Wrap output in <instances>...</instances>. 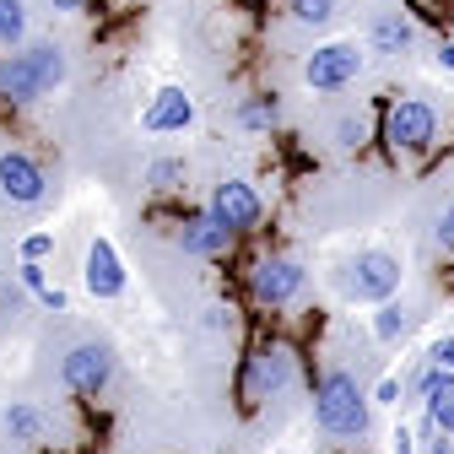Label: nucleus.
I'll return each instance as SVG.
<instances>
[{
  "instance_id": "nucleus-4",
  "label": "nucleus",
  "mask_w": 454,
  "mask_h": 454,
  "mask_svg": "<svg viewBox=\"0 0 454 454\" xmlns=\"http://www.w3.org/2000/svg\"><path fill=\"white\" fill-rule=\"evenodd\" d=\"M363 66H368V49L357 38H330V43H319L303 60V82L314 92H347L363 76Z\"/></svg>"
},
{
  "instance_id": "nucleus-25",
  "label": "nucleus",
  "mask_w": 454,
  "mask_h": 454,
  "mask_svg": "<svg viewBox=\"0 0 454 454\" xmlns=\"http://www.w3.org/2000/svg\"><path fill=\"white\" fill-rule=\"evenodd\" d=\"M17 281H22L27 293H43V287H49V265H38V260H22V265H17Z\"/></svg>"
},
{
  "instance_id": "nucleus-28",
  "label": "nucleus",
  "mask_w": 454,
  "mask_h": 454,
  "mask_svg": "<svg viewBox=\"0 0 454 454\" xmlns=\"http://www.w3.org/2000/svg\"><path fill=\"white\" fill-rule=\"evenodd\" d=\"M427 357H433V363H438L443 373H454V335H438V340H433V352H427Z\"/></svg>"
},
{
  "instance_id": "nucleus-5",
  "label": "nucleus",
  "mask_w": 454,
  "mask_h": 454,
  "mask_svg": "<svg viewBox=\"0 0 454 454\" xmlns=\"http://www.w3.org/2000/svg\"><path fill=\"white\" fill-rule=\"evenodd\" d=\"M293 379H298V357H293L287 340H260V347L244 357V401L249 406L276 401Z\"/></svg>"
},
{
  "instance_id": "nucleus-8",
  "label": "nucleus",
  "mask_w": 454,
  "mask_h": 454,
  "mask_svg": "<svg viewBox=\"0 0 454 454\" xmlns=\"http://www.w3.org/2000/svg\"><path fill=\"white\" fill-rule=\"evenodd\" d=\"M0 200L6 206H43L49 200V174L33 152H22V146L0 152Z\"/></svg>"
},
{
  "instance_id": "nucleus-32",
  "label": "nucleus",
  "mask_w": 454,
  "mask_h": 454,
  "mask_svg": "<svg viewBox=\"0 0 454 454\" xmlns=\"http://www.w3.org/2000/svg\"><path fill=\"white\" fill-rule=\"evenodd\" d=\"M49 6H54V12H87L92 0H49Z\"/></svg>"
},
{
  "instance_id": "nucleus-20",
  "label": "nucleus",
  "mask_w": 454,
  "mask_h": 454,
  "mask_svg": "<svg viewBox=\"0 0 454 454\" xmlns=\"http://www.w3.org/2000/svg\"><path fill=\"white\" fill-rule=\"evenodd\" d=\"M422 411H427V417H422V433H427V438H433V433H438V438H454V384H449L443 395H433Z\"/></svg>"
},
{
  "instance_id": "nucleus-9",
  "label": "nucleus",
  "mask_w": 454,
  "mask_h": 454,
  "mask_svg": "<svg viewBox=\"0 0 454 454\" xmlns=\"http://www.w3.org/2000/svg\"><path fill=\"white\" fill-rule=\"evenodd\" d=\"M303 281H309V270H303L298 260H287V254H265V260L249 270V293H254L260 309H287V303L303 293Z\"/></svg>"
},
{
  "instance_id": "nucleus-14",
  "label": "nucleus",
  "mask_w": 454,
  "mask_h": 454,
  "mask_svg": "<svg viewBox=\"0 0 454 454\" xmlns=\"http://www.w3.org/2000/svg\"><path fill=\"white\" fill-rule=\"evenodd\" d=\"M411 38H417V22H411L406 12H384V17L373 22V33H368L373 54H401V49H411Z\"/></svg>"
},
{
  "instance_id": "nucleus-12",
  "label": "nucleus",
  "mask_w": 454,
  "mask_h": 454,
  "mask_svg": "<svg viewBox=\"0 0 454 454\" xmlns=\"http://www.w3.org/2000/svg\"><path fill=\"white\" fill-rule=\"evenodd\" d=\"M206 211H211L222 227H233V233H249V227L265 222V200H260V190H254L249 179H222V184L211 190Z\"/></svg>"
},
{
  "instance_id": "nucleus-18",
  "label": "nucleus",
  "mask_w": 454,
  "mask_h": 454,
  "mask_svg": "<svg viewBox=\"0 0 454 454\" xmlns=\"http://www.w3.org/2000/svg\"><path fill=\"white\" fill-rule=\"evenodd\" d=\"M27 43V0H0V49Z\"/></svg>"
},
{
  "instance_id": "nucleus-26",
  "label": "nucleus",
  "mask_w": 454,
  "mask_h": 454,
  "mask_svg": "<svg viewBox=\"0 0 454 454\" xmlns=\"http://www.w3.org/2000/svg\"><path fill=\"white\" fill-rule=\"evenodd\" d=\"M363 136H368V130H363V120H340V125H335V146H340V152H357V146H363Z\"/></svg>"
},
{
  "instance_id": "nucleus-13",
  "label": "nucleus",
  "mask_w": 454,
  "mask_h": 454,
  "mask_svg": "<svg viewBox=\"0 0 454 454\" xmlns=\"http://www.w3.org/2000/svg\"><path fill=\"white\" fill-rule=\"evenodd\" d=\"M233 244H239V233H233V227H222L211 211H195V216L179 222V249L195 254V260H227Z\"/></svg>"
},
{
  "instance_id": "nucleus-30",
  "label": "nucleus",
  "mask_w": 454,
  "mask_h": 454,
  "mask_svg": "<svg viewBox=\"0 0 454 454\" xmlns=\"http://www.w3.org/2000/svg\"><path fill=\"white\" fill-rule=\"evenodd\" d=\"M389 449H395V454H417V438H411L406 427H395V438H389Z\"/></svg>"
},
{
  "instance_id": "nucleus-19",
  "label": "nucleus",
  "mask_w": 454,
  "mask_h": 454,
  "mask_svg": "<svg viewBox=\"0 0 454 454\" xmlns=\"http://www.w3.org/2000/svg\"><path fill=\"white\" fill-rule=\"evenodd\" d=\"M406 330H411V314H406V303H379L373 309V335L379 340H389V347H395V340H406Z\"/></svg>"
},
{
  "instance_id": "nucleus-10",
  "label": "nucleus",
  "mask_w": 454,
  "mask_h": 454,
  "mask_svg": "<svg viewBox=\"0 0 454 454\" xmlns=\"http://www.w3.org/2000/svg\"><path fill=\"white\" fill-rule=\"evenodd\" d=\"M82 287L98 298V303H114V298H125L130 287V270H125V254L114 249V239H92L87 244V260H82Z\"/></svg>"
},
{
  "instance_id": "nucleus-2",
  "label": "nucleus",
  "mask_w": 454,
  "mask_h": 454,
  "mask_svg": "<svg viewBox=\"0 0 454 454\" xmlns=\"http://www.w3.org/2000/svg\"><path fill=\"white\" fill-rule=\"evenodd\" d=\"M368 411H373V401L363 395V384L347 368L319 373V384H314V427L319 433H330V438H363L368 433Z\"/></svg>"
},
{
  "instance_id": "nucleus-31",
  "label": "nucleus",
  "mask_w": 454,
  "mask_h": 454,
  "mask_svg": "<svg viewBox=\"0 0 454 454\" xmlns=\"http://www.w3.org/2000/svg\"><path fill=\"white\" fill-rule=\"evenodd\" d=\"M438 66L454 76V38H443V43H438Z\"/></svg>"
},
{
  "instance_id": "nucleus-23",
  "label": "nucleus",
  "mask_w": 454,
  "mask_h": 454,
  "mask_svg": "<svg viewBox=\"0 0 454 454\" xmlns=\"http://www.w3.org/2000/svg\"><path fill=\"white\" fill-rule=\"evenodd\" d=\"M49 254H54V233H27V239L17 244V260H38V265H43Z\"/></svg>"
},
{
  "instance_id": "nucleus-11",
  "label": "nucleus",
  "mask_w": 454,
  "mask_h": 454,
  "mask_svg": "<svg viewBox=\"0 0 454 454\" xmlns=\"http://www.w3.org/2000/svg\"><path fill=\"white\" fill-rule=\"evenodd\" d=\"M195 92L190 87H179V82H168V87H157L152 98H146V108H141V130L146 136H184L190 125H195Z\"/></svg>"
},
{
  "instance_id": "nucleus-24",
  "label": "nucleus",
  "mask_w": 454,
  "mask_h": 454,
  "mask_svg": "<svg viewBox=\"0 0 454 454\" xmlns=\"http://www.w3.org/2000/svg\"><path fill=\"white\" fill-rule=\"evenodd\" d=\"M401 395H406V384L395 379V373H384V379H379V389L368 395V401H373V406H401Z\"/></svg>"
},
{
  "instance_id": "nucleus-1",
  "label": "nucleus",
  "mask_w": 454,
  "mask_h": 454,
  "mask_svg": "<svg viewBox=\"0 0 454 454\" xmlns=\"http://www.w3.org/2000/svg\"><path fill=\"white\" fill-rule=\"evenodd\" d=\"M66 76H71V60H66V49L54 38L6 49L0 54V103H12V108L43 103L54 87H66Z\"/></svg>"
},
{
  "instance_id": "nucleus-3",
  "label": "nucleus",
  "mask_w": 454,
  "mask_h": 454,
  "mask_svg": "<svg viewBox=\"0 0 454 454\" xmlns=\"http://www.w3.org/2000/svg\"><path fill=\"white\" fill-rule=\"evenodd\" d=\"M433 141H438V114H433V103H422V98H395L384 108V146L395 157H422V152H433Z\"/></svg>"
},
{
  "instance_id": "nucleus-15",
  "label": "nucleus",
  "mask_w": 454,
  "mask_h": 454,
  "mask_svg": "<svg viewBox=\"0 0 454 454\" xmlns=\"http://www.w3.org/2000/svg\"><path fill=\"white\" fill-rule=\"evenodd\" d=\"M141 184H146L152 195H179V190L190 184V162L174 157V152H168V157H152L146 174H141Z\"/></svg>"
},
{
  "instance_id": "nucleus-22",
  "label": "nucleus",
  "mask_w": 454,
  "mask_h": 454,
  "mask_svg": "<svg viewBox=\"0 0 454 454\" xmlns=\"http://www.w3.org/2000/svg\"><path fill=\"white\" fill-rule=\"evenodd\" d=\"M287 17L303 27H325L335 17V0H287Z\"/></svg>"
},
{
  "instance_id": "nucleus-6",
  "label": "nucleus",
  "mask_w": 454,
  "mask_h": 454,
  "mask_svg": "<svg viewBox=\"0 0 454 454\" xmlns=\"http://www.w3.org/2000/svg\"><path fill=\"white\" fill-rule=\"evenodd\" d=\"M401 293V260L384 254V249H363L352 265H347V298L352 303H389Z\"/></svg>"
},
{
  "instance_id": "nucleus-17",
  "label": "nucleus",
  "mask_w": 454,
  "mask_h": 454,
  "mask_svg": "<svg viewBox=\"0 0 454 454\" xmlns=\"http://www.w3.org/2000/svg\"><path fill=\"white\" fill-rule=\"evenodd\" d=\"M233 120H239L244 130H276V125H281V98H276V92H249V98H239Z\"/></svg>"
},
{
  "instance_id": "nucleus-21",
  "label": "nucleus",
  "mask_w": 454,
  "mask_h": 454,
  "mask_svg": "<svg viewBox=\"0 0 454 454\" xmlns=\"http://www.w3.org/2000/svg\"><path fill=\"white\" fill-rule=\"evenodd\" d=\"M449 384H454V373H443V368H438V363L427 357V368H422V373L411 379V395H417V401L427 406V401H433V395H443Z\"/></svg>"
},
{
  "instance_id": "nucleus-7",
  "label": "nucleus",
  "mask_w": 454,
  "mask_h": 454,
  "mask_svg": "<svg viewBox=\"0 0 454 454\" xmlns=\"http://www.w3.org/2000/svg\"><path fill=\"white\" fill-rule=\"evenodd\" d=\"M108 379H114V347L108 340H76L60 357V384L71 395H103Z\"/></svg>"
},
{
  "instance_id": "nucleus-29",
  "label": "nucleus",
  "mask_w": 454,
  "mask_h": 454,
  "mask_svg": "<svg viewBox=\"0 0 454 454\" xmlns=\"http://www.w3.org/2000/svg\"><path fill=\"white\" fill-rule=\"evenodd\" d=\"M33 298H38L43 309H54V314H60V309H66V287H54V281H49V287H43V293H33Z\"/></svg>"
},
{
  "instance_id": "nucleus-27",
  "label": "nucleus",
  "mask_w": 454,
  "mask_h": 454,
  "mask_svg": "<svg viewBox=\"0 0 454 454\" xmlns=\"http://www.w3.org/2000/svg\"><path fill=\"white\" fill-rule=\"evenodd\" d=\"M433 233H438V249H443V254H454V206H443V211H438V227H433Z\"/></svg>"
},
{
  "instance_id": "nucleus-16",
  "label": "nucleus",
  "mask_w": 454,
  "mask_h": 454,
  "mask_svg": "<svg viewBox=\"0 0 454 454\" xmlns=\"http://www.w3.org/2000/svg\"><path fill=\"white\" fill-rule=\"evenodd\" d=\"M0 427H6V438H12V443H38V438H43V427H49V417H43L33 401H12L6 411H0Z\"/></svg>"
}]
</instances>
